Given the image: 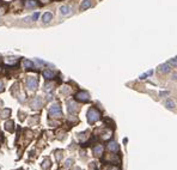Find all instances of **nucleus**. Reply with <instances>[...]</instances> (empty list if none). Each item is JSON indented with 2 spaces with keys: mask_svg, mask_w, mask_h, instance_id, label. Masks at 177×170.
Segmentation results:
<instances>
[{
  "mask_svg": "<svg viewBox=\"0 0 177 170\" xmlns=\"http://www.w3.org/2000/svg\"><path fill=\"white\" fill-rule=\"evenodd\" d=\"M61 153H62L61 151H59V152H56V159H58V160L61 159V157H62V155H61Z\"/></svg>",
  "mask_w": 177,
  "mask_h": 170,
  "instance_id": "412c9836",
  "label": "nucleus"
},
{
  "mask_svg": "<svg viewBox=\"0 0 177 170\" xmlns=\"http://www.w3.org/2000/svg\"><path fill=\"white\" fill-rule=\"evenodd\" d=\"M76 98L78 100V101L87 102L89 100H90V95L87 94V92H85V91H80V92H78V94L76 95Z\"/></svg>",
  "mask_w": 177,
  "mask_h": 170,
  "instance_id": "20e7f679",
  "label": "nucleus"
},
{
  "mask_svg": "<svg viewBox=\"0 0 177 170\" xmlns=\"http://www.w3.org/2000/svg\"><path fill=\"white\" fill-rule=\"evenodd\" d=\"M172 79H174V80L177 79V74H174V76H172Z\"/></svg>",
  "mask_w": 177,
  "mask_h": 170,
  "instance_id": "b1692460",
  "label": "nucleus"
},
{
  "mask_svg": "<svg viewBox=\"0 0 177 170\" xmlns=\"http://www.w3.org/2000/svg\"><path fill=\"white\" fill-rule=\"evenodd\" d=\"M5 128L10 132H13V121H7L5 123Z\"/></svg>",
  "mask_w": 177,
  "mask_h": 170,
  "instance_id": "dca6fc26",
  "label": "nucleus"
},
{
  "mask_svg": "<svg viewBox=\"0 0 177 170\" xmlns=\"http://www.w3.org/2000/svg\"><path fill=\"white\" fill-rule=\"evenodd\" d=\"M72 163H73V159H67L66 163H65V165H66V167H71V164Z\"/></svg>",
  "mask_w": 177,
  "mask_h": 170,
  "instance_id": "aec40b11",
  "label": "nucleus"
},
{
  "mask_svg": "<svg viewBox=\"0 0 177 170\" xmlns=\"http://www.w3.org/2000/svg\"><path fill=\"white\" fill-rule=\"evenodd\" d=\"M43 77H44L45 79H52L55 77V72H53L50 69H45L44 72H43Z\"/></svg>",
  "mask_w": 177,
  "mask_h": 170,
  "instance_id": "1a4fd4ad",
  "label": "nucleus"
},
{
  "mask_svg": "<svg viewBox=\"0 0 177 170\" xmlns=\"http://www.w3.org/2000/svg\"><path fill=\"white\" fill-rule=\"evenodd\" d=\"M50 168V160L49 159H44L43 163H42V169L43 170H48Z\"/></svg>",
  "mask_w": 177,
  "mask_h": 170,
  "instance_id": "f3484780",
  "label": "nucleus"
},
{
  "mask_svg": "<svg viewBox=\"0 0 177 170\" xmlns=\"http://www.w3.org/2000/svg\"><path fill=\"white\" fill-rule=\"evenodd\" d=\"M77 170H80V169H77Z\"/></svg>",
  "mask_w": 177,
  "mask_h": 170,
  "instance_id": "393cba45",
  "label": "nucleus"
},
{
  "mask_svg": "<svg viewBox=\"0 0 177 170\" xmlns=\"http://www.w3.org/2000/svg\"><path fill=\"white\" fill-rule=\"evenodd\" d=\"M48 113H49V115H50V116H54V118H58V116H61V115H62L61 107H60V104H58V103L53 104L52 107L49 108Z\"/></svg>",
  "mask_w": 177,
  "mask_h": 170,
  "instance_id": "f03ea898",
  "label": "nucleus"
},
{
  "mask_svg": "<svg viewBox=\"0 0 177 170\" xmlns=\"http://www.w3.org/2000/svg\"><path fill=\"white\" fill-rule=\"evenodd\" d=\"M92 5H94V0H84L83 3H81V5H80V10L81 11L86 10V8L91 7Z\"/></svg>",
  "mask_w": 177,
  "mask_h": 170,
  "instance_id": "0eeeda50",
  "label": "nucleus"
},
{
  "mask_svg": "<svg viewBox=\"0 0 177 170\" xmlns=\"http://www.w3.org/2000/svg\"><path fill=\"white\" fill-rule=\"evenodd\" d=\"M25 7L26 8H35V7H37V3L35 0H26L25 1Z\"/></svg>",
  "mask_w": 177,
  "mask_h": 170,
  "instance_id": "9b49d317",
  "label": "nucleus"
},
{
  "mask_svg": "<svg viewBox=\"0 0 177 170\" xmlns=\"http://www.w3.org/2000/svg\"><path fill=\"white\" fill-rule=\"evenodd\" d=\"M38 14H40V13H35V14H34V16H32V19H34V21H35V19H37V18H38Z\"/></svg>",
  "mask_w": 177,
  "mask_h": 170,
  "instance_id": "4be33fe9",
  "label": "nucleus"
},
{
  "mask_svg": "<svg viewBox=\"0 0 177 170\" xmlns=\"http://www.w3.org/2000/svg\"><path fill=\"white\" fill-rule=\"evenodd\" d=\"M67 110L70 113H76V111L79 110V107L74 101H68L67 102Z\"/></svg>",
  "mask_w": 177,
  "mask_h": 170,
  "instance_id": "39448f33",
  "label": "nucleus"
},
{
  "mask_svg": "<svg viewBox=\"0 0 177 170\" xmlns=\"http://www.w3.org/2000/svg\"><path fill=\"white\" fill-rule=\"evenodd\" d=\"M71 12H72V8L70 6H67V5H62L60 7V13L62 16H68V14H71Z\"/></svg>",
  "mask_w": 177,
  "mask_h": 170,
  "instance_id": "423d86ee",
  "label": "nucleus"
},
{
  "mask_svg": "<svg viewBox=\"0 0 177 170\" xmlns=\"http://www.w3.org/2000/svg\"><path fill=\"white\" fill-rule=\"evenodd\" d=\"M42 105V100L40 97H35L34 98V101L31 102V107L34 108V109H37V108H40Z\"/></svg>",
  "mask_w": 177,
  "mask_h": 170,
  "instance_id": "6e6552de",
  "label": "nucleus"
},
{
  "mask_svg": "<svg viewBox=\"0 0 177 170\" xmlns=\"http://www.w3.org/2000/svg\"><path fill=\"white\" fill-rule=\"evenodd\" d=\"M165 107H166L167 109H170V110H174L175 108H176V102H175L174 100H167V101L165 102Z\"/></svg>",
  "mask_w": 177,
  "mask_h": 170,
  "instance_id": "9d476101",
  "label": "nucleus"
},
{
  "mask_svg": "<svg viewBox=\"0 0 177 170\" xmlns=\"http://www.w3.org/2000/svg\"><path fill=\"white\" fill-rule=\"evenodd\" d=\"M108 149L110 150V151L117 152V151H118V145H117V144H116L115 141H111V142H109V145H108Z\"/></svg>",
  "mask_w": 177,
  "mask_h": 170,
  "instance_id": "ddd939ff",
  "label": "nucleus"
},
{
  "mask_svg": "<svg viewBox=\"0 0 177 170\" xmlns=\"http://www.w3.org/2000/svg\"><path fill=\"white\" fill-rule=\"evenodd\" d=\"M26 85H28V89L29 90H36L38 87V80L36 79L35 77H29L28 80H26Z\"/></svg>",
  "mask_w": 177,
  "mask_h": 170,
  "instance_id": "7ed1b4c3",
  "label": "nucleus"
},
{
  "mask_svg": "<svg viewBox=\"0 0 177 170\" xmlns=\"http://www.w3.org/2000/svg\"><path fill=\"white\" fill-rule=\"evenodd\" d=\"M23 65H24V68H32L34 67V64L31 61H29V60H24L23 61Z\"/></svg>",
  "mask_w": 177,
  "mask_h": 170,
  "instance_id": "a211bd4d",
  "label": "nucleus"
},
{
  "mask_svg": "<svg viewBox=\"0 0 177 170\" xmlns=\"http://www.w3.org/2000/svg\"><path fill=\"white\" fill-rule=\"evenodd\" d=\"M4 90V85H3V83L0 82V91H3Z\"/></svg>",
  "mask_w": 177,
  "mask_h": 170,
  "instance_id": "5701e85b",
  "label": "nucleus"
},
{
  "mask_svg": "<svg viewBox=\"0 0 177 170\" xmlns=\"http://www.w3.org/2000/svg\"><path fill=\"white\" fill-rule=\"evenodd\" d=\"M10 114H11L10 109H5V110H3L1 113H0V115H1V118L3 119H6L7 116H10Z\"/></svg>",
  "mask_w": 177,
  "mask_h": 170,
  "instance_id": "6ab92c4d",
  "label": "nucleus"
},
{
  "mask_svg": "<svg viewBox=\"0 0 177 170\" xmlns=\"http://www.w3.org/2000/svg\"><path fill=\"white\" fill-rule=\"evenodd\" d=\"M102 152H103V146H102V145H97V146H96V147L94 149L95 156H101Z\"/></svg>",
  "mask_w": 177,
  "mask_h": 170,
  "instance_id": "4468645a",
  "label": "nucleus"
},
{
  "mask_svg": "<svg viewBox=\"0 0 177 170\" xmlns=\"http://www.w3.org/2000/svg\"><path fill=\"white\" fill-rule=\"evenodd\" d=\"M159 71H160L162 73H167V72H170V66H169L167 64H163V65H160Z\"/></svg>",
  "mask_w": 177,
  "mask_h": 170,
  "instance_id": "2eb2a0df",
  "label": "nucleus"
},
{
  "mask_svg": "<svg viewBox=\"0 0 177 170\" xmlns=\"http://www.w3.org/2000/svg\"><path fill=\"white\" fill-rule=\"evenodd\" d=\"M99 116H101V114H99L95 108H91V109H89V111H87V121L90 122V123H95L96 121H98V120H99Z\"/></svg>",
  "mask_w": 177,
  "mask_h": 170,
  "instance_id": "f257e3e1",
  "label": "nucleus"
},
{
  "mask_svg": "<svg viewBox=\"0 0 177 170\" xmlns=\"http://www.w3.org/2000/svg\"><path fill=\"white\" fill-rule=\"evenodd\" d=\"M52 18H53V14L50 13V12H47V13L43 14L42 21H43V23H49V22L52 21Z\"/></svg>",
  "mask_w": 177,
  "mask_h": 170,
  "instance_id": "f8f14e48",
  "label": "nucleus"
}]
</instances>
